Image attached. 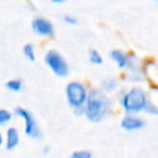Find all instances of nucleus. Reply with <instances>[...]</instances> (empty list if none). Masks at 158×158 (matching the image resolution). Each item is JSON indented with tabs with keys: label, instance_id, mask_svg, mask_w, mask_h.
Masks as SVG:
<instances>
[{
	"label": "nucleus",
	"instance_id": "1",
	"mask_svg": "<svg viewBox=\"0 0 158 158\" xmlns=\"http://www.w3.org/2000/svg\"><path fill=\"white\" fill-rule=\"evenodd\" d=\"M85 102L86 106L84 109V112L86 117L94 122L102 120L109 109V100L105 94L100 90H93L90 91L89 96H86Z\"/></svg>",
	"mask_w": 158,
	"mask_h": 158
},
{
	"label": "nucleus",
	"instance_id": "2",
	"mask_svg": "<svg viewBox=\"0 0 158 158\" xmlns=\"http://www.w3.org/2000/svg\"><path fill=\"white\" fill-rule=\"evenodd\" d=\"M123 109L128 112H137L147 106V98L143 90L132 88L122 99Z\"/></svg>",
	"mask_w": 158,
	"mask_h": 158
},
{
	"label": "nucleus",
	"instance_id": "3",
	"mask_svg": "<svg viewBox=\"0 0 158 158\" xmlns=\"http://www.w3.org/2000/svg\"><path fill=\"white\" fill-rule=\"evenodd\" d=\"M65 93H67V99H68V102L78 109V107H83V104L86 101V90L84 88V85L81 83H78V81H72L67 85V89H65Z\"/></svg>",
	"mask_w": 158,
	"mask_h": 158
},
{
	"label": "nucleus",
	"instance_id": "4",
	"mask_svg": "<svg viewBox=\"0 0 158 158\" xmlns=\"http://www.w3.org/2000/svg\"><path fill=\"white\" fill-rule=\"evenodd\" d=\"M44 60L54 74H57L59 77H65L68 74V72H69L68 64H67L65 59L57 51H53V49L48 51L44 56Z\"/></svg>",
	"mask_w": 158,
	"mask_h": 158
},
{
	"label": "nucleus",
	"instance_id": "5",
	"mask_svg": "<svg viewBox=\"0 0 158 158\" xmlns=\"http://www.w3.org/2000/svg\"><path fill=\"white\" fill-rule=\"evenodd\" d=\"M15 112H16V115L21 116L25 121V132H26V135L37 138L40 136V128H38L33 116L31 115V112L27 111L26 109H22V107H16Z\"/></svg>",
	"mask_w": 158,
	"mask_h": 158
},
{
	"label": "nucleus",
	"instance_id": "6",
	"mask_svg": "<svg viewBox=\"0 0 158 158\" xmlns=\"http://www.w3.org/2000/svg\"><path fill=\"white\" fill-rule=\"evenodd\" d=\"M32 28L36 33L42 36H51L53 33V26L52 23L43 17H36L32 21Z\"/></svg>",
	"mask_w": 158,
	"mask_h": 158
},
{
	"label": "nucleus",
	"instance_id": "7",
	"mask_svg": "<svg viewBox=\"0 0 158 158\" xmlns=\"http://www.w3.org/2000/svg\"><path fill=\"white\" fill-rule=\"evenodd\" d=\"M143 125H144V122L141 118H137V117H133V116H126L121 122V126L125 130H130V131L142 128Z\"/></svg>",
	"mask_w": 158,
	"mask_h": 158
},
{
	"label": "nucleus",
	"instance_id": "8",
	"mask_svg": "<svg viewBox=\"0 0 158 158\" xmlns=\"http://www.w3.org/2000/svg\"><path fill=\"white\" fill-rule=\"evenodd\" d=\"M19 144V132L15 127H10L6 131V148L12 149Z\"/></svg>",
	"mask_w": 158,
	"mask_h": 158
},
{
	"label": "nucleus",
	"instance_id": "9",
	"mask_svg": "<svg viewBox=\"0 0 158 158\" xmlns=\"http://www.w3.org/2000/svg\"><path fill=\"white\" fill-rule=\"evenodd\" d=\"M111 58L117 63V65L118 67H121V68H125V67H127V64H128V57L123 53V52H121V51H118V49H114L112 52H111Z\"/></svg>",
	"mask_w": 158,
	"mask_h": 158
},
{
	"label": "nucleus",
	"instance_id": "10",
	"mask_svg": "<svg viewBox=\"0 0 158 158\" xmlns=\"http://www.w3.org/2000/svg\"><path fill=\"white\" fill-rule=\"evenodd\" d=\"M22 86V80L21 79H11L6 83V88L11 91H19Z\"/></svg>",
	"mask_w": 158,
	"mask_h": 158
},
{
	"label": "nucleus",
	"instance_id": "11",
	"mask_svg": "<svg viewBox=\"0 0 158 158\" xmlns=\"http://www.w3.org/2000/svg\"><path fill=\"white\" fill-rule=\"evenodd\" d=\"M89 58H90V62L94 63V64H100V63H102V57H101V54H100L98 51H95V49H90V52H89Z\"/></svg>",
	"mask_w": 158,
	"mask_h": 158
},
{
	"label": "nucleus",
	"instance_id": "12",
	"mask_svg": "<svg viewBox=\"0 0 158 158\" xmlns=\"http://www.w3.org/2000/svg\"><path fill=\"white\" fill-rule=\"evenodd\" d=\"M23 54L30 59V60H35L36 56H35V49H33V46L27 43L23 46Z\"/></svg>",
	"mask_w": 158,
	"mask_h": 158
},
{
	"label": "nucleus",
	"instance_id": "13",
	"mask_svg": "<svg viewBox=\"0 0 158 158\" xmlns=\"http://www.w3.org/2000/svg\"><path fill=\"white\" fill-rule=\"evenodd\" d=\"M10 118H11V112L5 109H0V123H5L10 121Z\"/></svg>",
	"mask_w": 158,
	"mask_h": 158
},
{
	"label": "nucleus",
	"instance_id": "14",
	"mask_svg": "<svg viewBox=\"0 0 158 158\" xmlns=\"http://www.w3.org/2000/svg\"><path fill=\"white\" fill-rule=\"evenodd\" d=\"M70 158H91V153L88 151H75Z\"/></svg>",
	"mask_w": 158,
	"mask_h": 158
},
{
	"label": "nucleus",
	"instance_id": "15",
	"mask_svg": "<svg viewBox=\"0 0 158 158\" xmlns=\"http://www.w3.org/2000/svg\"><path fill=\"white\" fill-rule=\"evenodd\" d=\"M102 86H104V89H106V90H114L115 86H116V80H114V79H106V80L102 83Z\"/></svg>",
	"mask_w": 158,
	"mask_h": 158
},
{
	"label": "nucleus",
	"instance_id": "16",
	"mask_svg": "<svg viewBox=\"0 0 158 158\" xmlns=\"http://www.w3.org/2000/svg\"><path fill=\"white\" fill-rule=\"evenodd\" d=\"M64 21L68 22V23H77V19L75 17H72V16H68V15L64 16Z\"/></svg>",
	"mask_w": 158,
	"mask_h": 158
},
{
	"label": "nucleus",
	"instance_id": "17",
	"mask_svg": "<svg viewBox=\"0 0 158 158\" xmlns=\"http://www.w3.org/2000/svg\"><path fill=\"white\" fill-rule=\"evenodd\" d=\"M2 142H4V138H2V135L0 133V146L2 144Z\"/></svg>",
	"mask_w": 158,
	"mask_h": 158
}]
</instances>
